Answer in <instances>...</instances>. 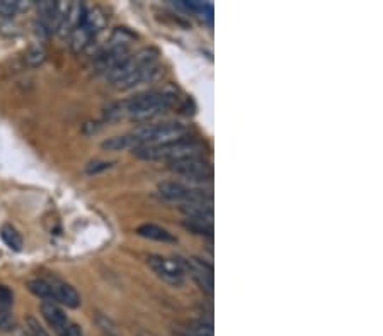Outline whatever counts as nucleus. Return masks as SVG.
Segmentation results:
<instances>
[{
	"label": "nucleus",
	"instance_id": "obj_1",
	"mask_svg": "<svg viewBox=\"0 0 383 336\" xmlns=\"http://www.w3.org/2000/svg\"><path fill=\"white\" fill-rule=\"evenodd\" d=\"M201 153H203V145L187 138L169 143V145L138 146L133 150V155L143 160H167L169 164L184 160V158L201 157Z\"/></svg>",
	"mask_w": 383,
	"mask_h": 336
},
{
	"label": "nucleus",
	"instance_id": "obj_11",
	"mask_svg": "<svg viewBox=\"0 0 383 336\" xmlns=\"http://www.w3.org/2000/svg\"><path fill=\"white\" fill-rule=\"evenodd\" d=\"M41 315H43V317H45L46 323L53 328V331L58 336H62L65 333V330H67L70 321L60 306L55 304V302H43Z\"/></svg>",
	"mask_w": 383,
	"mask_h": 336
},
{
	"label": "nucleus",
	"instance_id": "obj_12",
	"mask_svg": "<svg viewBox=\"0 0 383 336\" xmlns=\"http://www.w3.org/2000/svg\"><path fill=\"white\" fill-rule=\"evenodd\" d=\"M14 293L0 284V331H10L14 328Z\"/></svg>",
	"mask_w": 383,
	"mask_h": 336
},
{
	"label": "nucleus",
	"instance_id": "obj_16",
	"mask_svg": "<svg viewBox=\"0 0 383 336\" xmlns=\"http://www.w3.org/2000/svg\"><path fill=\"white\" fill-rule=\"evenodd\" d=\"M29 293H32L36 297L41 299L43 302H53V295H51L50 284L46 279H32L28 282Z\"/></svg>",
	"mask_w": 383,
	"mask_h": 336
},
{
	"label": "nucleus",
	"instance_id": "obj_10",
	"mask_svg": "<svg viewBox=\"0 0 383 336\" xmlns=\"http://www.w3.org/2000/svg\"><path fill=\"white\" fill-rule=\"evenodd\" d=\"M48 284H50L51 289V295H53V302L55 304H62L67 306V308H79L80 306V295L73 289L70 284L65 282V280L58 279V277H46Z\"/></svg>",
	"mask_w": 383,
	"mask_h": 336
},
{
	"label": "nucleus",
	"instance_id": "obj_17",
	"mask_svg": "<svg viewBox=\"0 0 383 336\" xmlns=\"http://www.w3.org/2000/svg\"><path fill=\"white\" fill-rule=\"evenodd\" d=\"M179 336H213V328H212V324L198 323V324H194L193 328H187L186 333H183Z\"/></svg>",
	"mask_w": 383,
	"mask_h": 336
},
{
	"label": "nucleus",
	"instance_id": "obj_8",
	"mask_svg": "<svg viewBox=\"0 0 383 336\" xmlns=\"http://www.w3.org/2000/svg\"><path fill=\"white\" fill-rule=\"evenodd\" d=\"M147 264H149V267L152 268V270L156 272L164 282L171 284V286L174 287L183 286L186 272H184V267L183 264H180V260H172V258L150 255V257L147 258Z\"/></svg>",
	"mask_w": 383,
	"mask_h": 336
},
{
	"label": "nucleus",
	"instance_id": "obj_6",
	"mask_svg": "<svg viewBox=\"0 0 383 336\" xmlns=\"http://www.w3.org/2000/svg\"><path fill=\"white\" fill-rule=\"evenodd\" d=\"M158 192L162 197L167 201L183 202L184 204H212V194H206L203 189H196V187H187L180 182H162L158 186Z\"/></svg>",
	"mask_w": 383,
	"mask_h": 336
},
{
	"label": "nucleus",
	"instance_id": "obj_13",
	"mask_svg": "<svg viewBox=\"0 0 383 336\" xmlns=\"http://www.w3.org/2000/svg\"><path fill=\"white\" fill-rule=\"evenodd\" d=\"M136 233H138L140 236H143V238L156 239V241H169V243L176 241V236L172 235V233H169L167 230H164V228L157 226V224H152V223H147V224H142V226H138L136 228Z\"/></svg>",
	"mask_w": 383,
	"mask_h": 336
},
{
	"label": "nucleus",
	"instance_id": "obj_9",
	"mask_svg": "<svg viewBox=\"0 0 383 336\" xmlns=\"http://www.w3.org/2000/svg\"><path fill=\"white\" fill-rule=\"evenodd\" d=\"M184 267V272H189V275L193 277L198 282V286L201 287V290H205L206 294H213V268L212 265H208L206 261L200 260V258H189V260L180 261Z\"/></svg>",
	"mask_w": 383,
	"mask_h": 336
},
{
	"label": "nucleus",
	"instance_id": "obj_18",
	"mask_svg": "<svg viewBox=\"0 0 383 336\" xmlns=\"http://www.w3.org/2000/svg\"><path fill=\"white\" fill-rule=\"evenodd\" d=\"M26 335L28 336H50L46 333L45 328L35 319V317H28L26 321Z\"/></svg>",
	"mask_w": 383,
	"mask_h": 336
},
{
	"label": "nucleus",
	"instance_id": "obj_3",
	"mask_svg": "<svg viewBox=\"0 0 383 336\" xmlns=\"http://www.w3.org/2000/svg\"><path fill=\"white\" fill-rule=\"evenodd\" d=\"M187 135V128L180 123H160L147 124L136 129L133 136L140 146H158L184 139Z\"/></svg>",
	"mask_w": 383,
	"mask_h": 336
},
{
	"label": "nucleus",
	"instance_id": "obj_5",
	"mask_svg": "<svg viewBox=\"0 0 383 336\" xmlns=\"http://www.w3.org/2000/svg\"><path fill=\"white\" fill-rule=\"evenodd\" d=\"M106 24V16L101 9H92L86 10V16H84L82 22H80L79 28L72 32V50L73 51H82L84 48L89 46L95 34L104 28Z\"/></svg>",
	"mask_w": 383,
	"mask_h": 336
},
{
	"label": "nucleus",
	"instance_id": "obj_15",
	"mask_svg": "<svg viewBox=\"0 0 383 336\" xmlns=\"http://www.w3.org/2000/svg\"><path fill=\"white\" fill-rule=\"evenodd\" d=\"M0 238H2V241L6 243L10 250H14V252H19V250L23 248V238H21V235L17 233L16 228L10 226V224H6V226L0 228Z\"/></svg>",
	"mask_w": 383,
	"mask_h": 336
},
{
	"label": "nucleus",
	"instance_id": "obj_19",
	"mask_svg": "<svg viewBox=\"0 0 383 336\" xmlns=\"http://www.w3.org/2000/svg\"><path fill=\"white\" fill-rule=\"evenodd\" d=\"M17 9H19V2L3 0V2H0V17H3V19H10V17L16 16Z\"/></svg>",
	"mask_w": 383,
	"mask_h": 336
},
{
	"label": "nucleus",
	"instance_id": "obj_21",
	"mask_svg": "<svg viewBox=\"0 0 383 336\" xmlns=\"http://www.w3.org/2000/svg\"><path fill=\"white\" fill-rule=\"evenodd\" d=\"M62 336H86V335H84L82 328H80L79 324L70 323L68 326H67V330H65V333L62 335Z\"/></svg>",
	"mask_w": 383,
	"mask_h": 336
},
{
	"label": "nucleus",
	"instance_id": "obj_4",
	"mask_svg": "<svg viewBox=\"0 0 383 336\" xmlns=\"http://www.w3.org/2000/svg\"><path fill=\"white\" fill-rule=\"evenodd\" d=\"M157 57L158 53L157 50H153V48L142 50L135 55H128V57H124L120 63L114 66L111 72L106 73V77L116 85L120 83L121 80L127 79V77L133 75V73L138 72V70L145 68V66H150V65H156Z\"/></svg>",
	"mask_w": 383,
	"mask_h": 336
},
{
	"label": "nucleus",
	"instance_id": "obj_14",
	"mask_svg": "<svg viewBox=\"0 0 383 336\" xmlns=\"http://www.w3.org/2000/svg\"><path fill=\"white\" fill-rule=\"evenodd\" d=\"M138 141L133 135H124V136H113V138L106 139L102 143V148L108 151H124V150H135L138 148Z\"/></svg>",
	"mask_w": 383,
	"mask_h": 336
},
{
	"label": "nucleus",
	"instance_id": "obj_2",
	"mask_svg": "<svg viewBox=\"0 0 383 336\" xmlns=\"http://www.w3.org/2000/svg\"><path fill=\"white\" fill-rule=\"evenodd\" d=\"M174 94H169V92H147V94H140L130 99L124 104V112L131 119L145 121L167 110L174 104Z\"/></svg>",
	"mask_w": 383,
	"mask_h": 336
},
{
	"label": "nucleus",
	"instance_id": "obj_20",
	"mask_svg": "<svg viewBox=\"0 0 383 336\" xmlns=\"http://www.w3.org/2000/svg\"><path fill=\"white\" fill-rule=\"evenodd\" d=\"M109 167H111L109 161H91V164L87 165L86 172L87 173H99V172H102V170H108Z\"/></svg>",
	"mask_w": 383,
	"mask_h": 336
},
{
	"label": "nucleus",
	"instance_id": "obj_7",
	"mask_svg": "<svg viewBox=\"0 0 383 336\" xmlns=\"http://www.w3.org/2000/svg\"><path fill=\"white\" fill-rule=\"evenodd\" d=\"M169 168L176 173V175L184 177L193 182H209L213 179V167L209 161L203 160L201 157L184 158V160L172 161Z\"/></svg>",
	"mask_w": 383,
	"mask_h": 336
}]
</instances>
